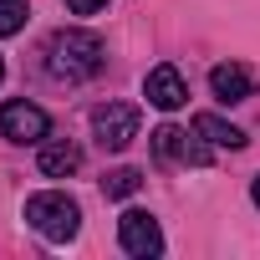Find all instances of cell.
<instances>
[{"instance_id":"7","label":"cell","mask_w":260,"mask_h":260,"mask_svg":"<svg viewBox=\"0 0 260 260\" xmlns=\"http://www.w3.org/2000/svg\"><path fill=\"white\" fill-rule=\"evenodd\" d=\"M143 97L158 107V112H179L189 102V82L179 77V67H153L143 77Z\"/></svg>"},{"instance_id":"8","label":"cell","mask_w":260,"mask_h":260,"mask_svg":"<svg viewBox=\"0 0 260 260\" xmlns=\"http://www.w3.org/2000/svg\"><path fill=\"white\" fill-rule=\"evenodd\" d=\"M209 92L230 107V102H245V97H255V72L250 67H240V61H219L214 72H209Z\"/></svg>"},{"instance_id":"6","label":"cell","mask_w":260,"mask_h":260,"mask_svg":"<svg viewBox=\"0 0 260 260\" xmlns=\"http://www.w3.org/2000/svg\"><path fill=\"white\" fill-rule=\"evenodd\" d=\"M117 240H122L127 255H138V260L164 255V230H158V219H153L148 209H122V219H117Z\"/></svg>"},{"instance_id":"13","label":"cell","mask_w":260,"mask_h":260,"mask_svg":"<svg viewBox=\"0 0 260 260\" xmlns=\"http://www.w3.org/2000/svg\"><path fill=\"white\" fill-rule=\"evenodd\" d=\"M61 6H67L72 16H97V11L107 6V0H61Z\"/></svg>"},{"instance_id":"3","label":"cell","mask_w":260,"mask_h":260,"mask_svg":"<svg viewBox=\"0 0 260 260\" xmlns=\"http://www.w3.org/2000/svg\"><path fill=\"white\" fill-rule=\"evenodd\" d=\"M138 127H143V112L133 102H102L92 112V138L107 148V153H122L127 143L138 138Z\"/></svg>"},{"instance_id":"4","label":"cell","mask_w":260,"mask_h":260,"mask_svg":"<svg viewBox=\"0 0 260 260\" xmlns=\"http://www.w3.org/2000/svg\"><path fill=\"white\" fill-rule=\"evenodd\" d=\"M209 148H214L209 138H199V133L189 138L184 127H174V122H164L158 133H153V153H158V164H189V169H204V164L214 158Z\"/></svg>"},{"instance_id":"10","label":"cell","mask_w":260,"mask_h":260,"mask_svg":"<svg viewBox=\"0 0 260 260\" xmlns=\"http://www.w3.org/2000/svg\"><path fill=\"white\" fill-rule=\"evenodd\" d=\"M194 133L209 138L214 148H245V143H250L235 122H224V117H214V112H199V117H194Z\"/></svg>"},{"instance_id":"9","label":"cell","mask_w":260,"mask_h":260,"mask_svg":"<svg viewBox=\"0 0 260 260\" xmlns=\"http://www.w3.org/2000/svg\"><path fill=\"white\" fill-rule=\"evenodd\" d=\"M77 169H82V148H77L72 138H56V143L41 148V174H46V179H67V174H77Z\"/></svg>"},{"instance_id":"12","label":"cell","mask_w":260,"mask_h":260,"mask_svg":"<svg viewBox=\"0 0 260 260\" xmlns=\"http://www.w3.org/2000/svg\"><path fill=\"white\" fill-rule=\"evenodd\" d=\"M26 0H0V41H6V36H16L21 26H26Z\"/></svg>"},{"instance_id":"2","label":"cell","mask_w":260,"mask_h":260,"mask_svg":"<svg viewBox=\"0 0 260 260\" xmlns=\"http://www.w3.org/2000/svg\"><path fill=\"white\" fill-rule=\"evenodd\" d=\"M26 224H31L41 240L67 245V240H77V230H82V209H77L72 194H61V189H41V194L26 199Z\"/></svg>"},{"instance_id":"14","label":"cell","mask_w":260,"mask_h":260,"mask_svg":"<svg viewBox=\"0 0 260 260\" xmlns=\"http://www.w3.org/2000/svg\"><path fill=\"white\" fill-rule=\"evenodd\" d=\"M250 199H255V209H260V174H255V184H250Z\"/></svg>"},{"instance_id":"15","label":"cell","mask_w":260,"mask_h":260,"mask_svg":"<svg viewBox=\"0 0 260 260\" xmlns=\"http://www.w3.org/2000/svg\"><path fill=\"white\" fill-rule=\"evenodd\" d=\"M0 77H6V61H0Z\"/></svg>"},{"instance_id":"1","label":"cell","mask_w":260,"mask_h":260,"mask_svg":"<svg viewBox=\"0 0 260 260\" xmlns=\"http://www.w3.org/2000/svg\"><path fill=\"white\" fill-rule=\"evenodd\" d=\"M46 72L61 77V82H87V77H97V72H102V41H97L92 31H82V26L56 31L51 46H46Z\"/></svg>"},{"instance_id":"11","label":"cell","mask_w":260,"mask_h":260,"mask_svg":"<svg viewBox=\"0 0 260 260\" xmlns=\"http://www.w3.org/2000/svg\"><path fill=\"white\" fill-rule=\"evenodd\" d=\"M143 189V174L138 169H112V174H102V194L107 199H133Z\"/></svg>"},{"instance_id":"5","label":"cell","mask_w":260,"mask_h":260,"mask_svg":"<svg viewBox=\"0 0 260 260\" xmlns=\"http://www.w3.org/2000/svg\"><path fill=\"white\" fill-rule=\"evenodd\" d=\"M0 133H6L11 143H41V138L51 133V117H46L36 102L11 97L6 107H0Z\"/></svg>"}]
</instances>
